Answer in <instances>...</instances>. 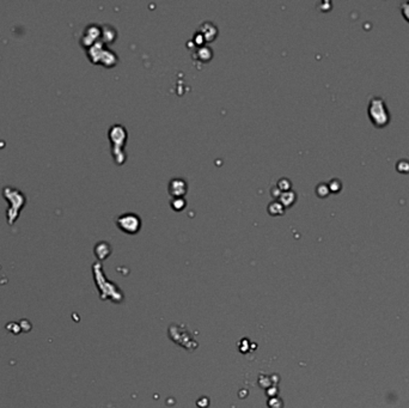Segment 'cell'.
Here are the masks:
<instances>
[{"label":"cell","mask_w":409,"mask_h":408,"mask_svg":"<svg viewBox=\"0 0 409 408\" xmlns=\"http://www.w3.org/2000/svg\"><path fill=\"white\" fill-rule=\"evenodd\" d=\"M87 57L92 64L102 65L104 67H114L119 61V57H117L115 52L111 49L107 48L104 43L98 41L89 49H86Z\"/></svg>","instance_id":"6da1fadb"},{"label":"cell","mask_w":409,"mask_h":408,"mask_svg":"<svg viewBox=\"0 0 409 408\" xmlns=\"http://www.w3.org/2000/svg\"><path fill=\"white\" fill-rule=\"evenodd\" d=\"M2 197L7 200V204H9L6 213L7 223L12 225L19 217L21 209L26 205V195L18 189L12 188V187H5L2 189Z\"/></svg>","instance_id":"7a4b0ae2"},{"label":"cell","mask_w":409,"mask_h":408,"mask_svg":"<svg viewBox=\"0 0 409 408\" xmlns=\"http://www.w3.org/2000/svg\"><path fill=\"white\" fill-rule=\"evenodd\" d=\"M369 117L370 120L376 127H384L390 121V115H389L388 108H386L385 102L382 97L375 96L370 100L369 103Z\"/></svg>","instance_id":"3957f363"},{"label":"cell","mask_w":409,"mask_h":408,"mask_svg":"<svg viewBox=\"0 0 409 408\" xmlns=\"http://www.w3.org/2000/svg\"><path fill=\"white\" fill-rule=\"evenodd\" d=\"M109 139L111 142L112 146V156H114L115 162L117 164H122L123 159H125V156H123L122 147L125 146L126 138H127V133H126L125 127H122L121 125H114L111 126L110 129H109Z\"/></svg>","instance_id":"277c9868"},{"label":"cell","mask_w":409,"mask_h":408,"mask_svg":"<svg viewBox=\"0 0 409 408\" xmlns=\"http://www.w3.org/2000/svg\"><path fill=\"white\" fill-rule=\"evenodd\" d=\"M116 224L123 233H136L141 228V219L136 213H123L117 217Z\"/></svg>","instance_id":"5b68a950"},{"label":"cell","mask_w":409,"mask_h":408,"mask_svg":"<svg viewBox=\"0 0 409 408\" xmlns=\"http://www.w3.org/2000/svg\"><path fill=\"white\" fill-rule=\"evenodd\" d=\"M98 41H101V27L98 24H89L82 35L81 45L85 49H89Z\"/></svg>","instance_id":"8992f818"},{"label":"cell","mask_w":409,"mask_h":408,"mask_svg":"<svg viewBox=\"0 0 409 408\" xmlns=\"http://www.w3.org/2000/svg\"><path fill=\"white\" fill-rule=\"evenodd\" d=\"M188 191V184L183 178H172L167 186V192L172 198H183Z\"/></svg>","instance_id":"52a82bcc"},{"label":"cell","mask_w":409,"mask_h":408,"mask_svg":"<svg viewBox=\"0 0 409 408\" xmlns=\"http://www.w3.org/2000/svg\"><path fill=\"white\" fill-rule=\"evenodd\" d=\"M200 35L204 37L205 42H211L218 36V28L212 22H204L197 30Z\"/></svg>","instance_id":"ba28073f"},{"label":"cell","mask_w":409,"mask_h":408,"mask_svg":"<svg viewBox=\"0 0 409 408\" xmlns=\"http://www.w3.org/2000/svg\"><path fill=\"white\" fill-rule=\"evenodd\" d=\"M117 38V30L112 26L104 24L101 27V42L104 45H110Z\"/></svg>","instance_id":"9c48e42d"},{"label":"cell","mask_w":409,"mask_h":408,"mask_svg":"<svg viewBox=\"0 0 409 408\" xmlns=\"http://www.w3.org/2000/svg\"><path fill=\"white\" fill-rule=\"evenodd\" d=\"M193 57H194V59L200 60V61L207 62L212 59L213 51L211 49V47H208L206 45L195 47V52H194Z\"/></svg>","instance_id":"30bf717a"},{"label":"cell","mask_w":409,"mask_h":408,"mask_svg":"<svg viewBox=\"0 0 409 408\" xmlns=\"http://www.w3.org/2000/svg\"><path fill=\"white\" fill-rule=\"evenodd\" d=\"M296 200H297V194H296V192H293L292 189L287 192H282L279 198V201L282 204L284 207H290V206H292L293 204L296 203Z\"/></svg>","instance_id":"8fae6325"},{"label":"cell","mask_w":409,"mask_h":408,"mask_svg":"<svg viewBox=\"0 0 409 408\" xmlns=\"http://www.w3.org/2000/svg\"><path fill=\"white\" fill-rule=\"evenodd\" d=\"M268 213L272 214V216H281L284 214L285 207L282 206V204L280 203L279 200H274L268 205Z\"/></svg>","instance_id":"7c38bea8"},{"label":"cell","mask_w":409,"mask_h":408,"mask_svg":"<svg viewBox=\"0 0 409 408\" xmlns=\"http://www.w3.org/2000/svg\"><path fill=\"white\" fill-rule=\"evenodd\" d=\"M170 205H171V207L174 208L175 211H182V209L186 207L187 201L185 200V198H172Z\"/></svg>","instance_id":"4fadbf2b"},{"label":"cell","mask_w":409,"mask_h":408,"mask_svg":"<svg viewBox=\"0 0 409 408\" xmlns=\"http://www.w3.org/2000/svg\"><path fill=\"white\" fill-rule=\"evenodd\" d=\"M276 187L280 189L281 192H287V191H291V187H292V182H291L288 178L286 177H281L280 180L278 181V183H276Z\"/></svg>","instance_id":"5bb4252c"},{"label":"cell","mask_w":409,"mask_h":408,"mask_svg":"<svg viewBox=\"0 0 409 408\" xmlns=\"http://www.w3.org/2000/svg\"><path fill=\"white\" fill-rule=\"evenodd\" d=\"M329 193H330V191H329L328 184H326V183H320V184H318V186L316 187V194H317L318 197H320V198H326L327 195L329 194Z\"/></svg>","instance_id":"9a60e30c"},{"label":"cell","mask_w":409,"mask_h":408,"mask_svg":"<svg viewBox=\"0 0 409 408\" xmlns=\"http://www.w3.org/2000/svg\"><path fill=\"white\" fill-rule=\"evenodd\" d=\"M396 168H397V170H399L400 173L408 174L409 173V161H405V159H402V161H399V162H397Z\"/></svg>","instance_id":"2e32d148"},{"label":"cell","mask_w":409,"mask_h":408,"mask_svg":"<svg viewBox=\"0 0 409 408\" xmlns=\"http://www.w3.org/2000/svg\"><path fill=\"white\" fill-rule=\"evenodd\" d=\"M328 187H329V191H330V192L337 193L340 191V189H341V182H340L339 180H336V178H334V180H331L330 182H329Z\"/></svg>","instance_id":"e0dca14e"},{"label":"cell","mask_w":409,"mask_h":408,"mask_svg":"<svg viewBox=\"0 0 409 408\" xmlns=\"http://www.w3.org/2000/svg\"><path fill=\"white\" fill-rule=\"evenodd\" d=\"M401 12H402L403 17L406 18V21L409 22V1L402 4V6H401Z\"/></svg>","instance_id":"ac0fdd59"},{"label":"cell","mask_w":409,"mask_h":408,"mask_svg":"<svg viewBox=\"0 0 409 408\" xmlns=\"http://www.w3.org/2000/svg\"><path fill=\"white\" fill-rule=\"evenodd\" d=\"M281 191H280V189L278 188V187L276 186H273L271 188V195L272 197L274 198V199L275 200H279V198H280V195H281Z\"/></svg>","instance_id":"d6986e66"}]
</instances>
